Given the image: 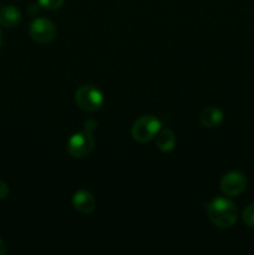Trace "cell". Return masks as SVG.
<instances>
[{"mask_svg": "<svg viewBox=\"0 0 254 255\" xmlns=\"http://www.w3.org/2000/svg\"><path fill=\"white\" fill-rule=\"evenodd\" d=\"M207 214L212 223L218 228H231L238 219V208L228 198H214L207 207Z\"/></svg>", "mask_w": 254, "mask_h": 255, "instance_id": "cell-1", "label": "cell"}, {"mask_svg": "<svg viewBox=\"0 0 254 255\" xmlns=\"http://www.w3.org/2000/svg\"><path fill=\"white\" fill-rule=\"evenodd\" d=\"M161 121L152 115H144L137 119L132 125L131 133L134 141L146 143L153 139L161 129Z\"/></svg>", "mask_w": 254, "mask_h": 255, "instance_id": "cell-2", "label": "cell"}, {"mask_svg": "<svg viewBox=\"0 0 254 255\" xmlns=\"http://www.w3.org/2000/svg\"><path fill=\"white\" fill-rule=\"evenodd\" d=\"M75 101L84 111L94 112L104 105V95L92 85H82L75 92Z\"/></svg>", "mask_w": 254, "mask_h": 255, "instance_id": "cell-3", "label": "cell"}, {"mask_svg": "<svg viewBox=\"0 0 254 255\" xmlns=\"http://www.w3.org/2000/svg\"><path fill=\"white\" fill-rule=\"evenodd\" d=\"M95 146V139L91 132L82 131L72 134L67 141V152L75 158H84L89 156Z\"/></svg>", "mask_w": 254, "mask_h": 255, "instance_id": "cell-4", "label": "cell"}, {"mask_svg": "<svg viewBox=\"0 0 254 255\" xmlns=\"http://www.w3.org/2000/svg\"><path fill=\"white\" fill-rule=\"evenodd\" d=\"M29 34L35 42L45 45L55 39L56 29L51 20L46 19V17H36L30 25Z\"/></svg>", "mask_w": 254, "mask_h": 255, "instance_id": "cell-5", "label": "cell"}, {"mask_svg": "<svg viewBox=\"0 0 254 255\" xmlns=\"http://www.w3.org/2000/svg\"><path fill=\"white\" fill-rule=\"evenodd\" d=\"M247 177L239 171H232L224 174L219 183L221 192L227 197H238L246 191Z\"/></svg>", "mask_w": 254, "mask_h": 255, "instance_id": "cell-6", "label": "cell"}, {"mask_svg": "<svg viewBox=\"0 0 254 255\" xmlns=\"http://www.w3.org/2000/svg\"><path fill=\"white\" fill-rule=\"evenodd\" d=\"M72 206L79 213L90 214L94 212L95 207H96V201L89 191L81 189V191L75 192L74 197H72Z\"/></svg>", "mask_w": 254, "mask_h": 255, "instance_id": "cell-7", "label": "cell"}, {"mask_svg": "<svg viewBox=\"0 0 254 255\" xmlns=\"http://www.w3.org/2000/svg\"><path fill=\"white\" fill-rule=\"evenodd\" d=\"M223 121V112L213 106L206 107L199 114V122L206 128H214Z\"/></svg>", "mask_w": 254, "mask_h": 255, "instance_id": "cell-8", "label": "cell"}, {"mask_svg": "<svg viewBox=\"0 0 254 255\" xmlns=\"http://www.w3.org/2000/svg\"><path fill=\"white\" fill-rule=\"evenodd\" d=\"M21 21V12L14 5H6L0 9V25L4 27H15Z\"/></svg>", "mask_w": 254, "mask_h": 255, "instance_id": "cell-9", "label": "cell"}, {"mask_svg": "<svg viewBox=\"0 0 254 255\" xmlns=\"http://www.w3.org/2000/svg\"><path fill=\"white\" fill-rule=\"evenodd\" d=\"M156 144L162 152L173 151L174 147H176V134L172 129H163V131L157 134Z\"/></svg>", "mask_w": 254, "mask_h": 255, "instance_id": "cell-10", "label": "cell"}, {"mask_svg": "<svg viewBox=\"0 0 254 255\" xmlns=\"http://www.w3.org/2000/svg\"><path fill=\"white\" fill-rule=\"evenodd\" d=\"M243 222L251 228H254V203L249 204L243 211Z\"/></svg>", "mask_w": 254, "mask_h": 255, "instance_id": "cell-11", "label": "cell"}, {"mask_svg": "<svg viewBox=\"0 0 254 255\" xmlns=\"http://www.w3.org/2000/svg\"><path fill=\"white\" fill-rule=\"evenodd\" d=\"M65 0H37L39 5L47 10H56L62 6Z\"/></svg>", "mask_w": 254, "mask_h": 255, "instance_id": "cell-12", "label": "cell"}, {"mask_svg": "<svg viewBox=\"0 0 254 255\" xmlns=\"http://www.w3.org/2000/svg\"><path fill=\"white\" fill-rule=\"evenodd\" d=\"M9 194V187L5 182L0 181V199H5Z\"/></svg>", "mask_w": 254, "mask_h": 255, "instance_id": "cell-13", "label": "cell"}, {"mask_svg": "<svg viewBox=\"0 0 254 255\" xmlns=\"http://www.w3.org/2000/svg\"><path fill=\"white\" fill-rule=\"evenodd\" d=\"M27 11H29L30 15H36L37 12H39V7H37V5H30Z\"/></svg>", "mask_w": 254, "mask_h": 255, "instance_id": "cell-14", "label": "cell"}, {"mask_svg": "<svg viewBox=\"0 0 254 255\" xmlns=\"http://www.w3.org/2000/svg\"><path fill=\"white\" fill-rule=\"evenodd\" d=\"M6 252H7L6 246H5L4 242H2L1 239H0V255H4L5 253H6Z\"/></svg>", "mask_w": 254, "mask_h": 255, "instance_id": "cell-15", "label": "cell"}, {"mask_svg": "<svg viewBox=\"0 0 254 255\" xmlns=\"http://www.w3.org/2000/svg\"><path fill=\"white\" fill-rule=\"evenodd\" d=\"M1 42H2V37H1V32H0V46H1Z\"/></svg>", "mask_w": 254, "mask_h": 255, "instance_id": "cell-16", "label": "cell"}]
</instances>
